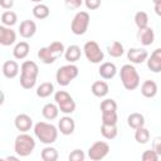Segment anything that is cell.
<instances>
[{
	"label": "cell",
	"instance_id": "obj_1",
	"mask_svg": "<svg viewBox=\"0 0 161 161\" xmlns=\"http://www.w3.org/2000/svg\"><path fill=\"white\" fill-rule=\"evenodd\" d=\"M39 74V67L33 60H25L23 62L20 67V86L24 89H31L35 83Z\"/></svg>",
	"mask_w": 161,
	"mask_h": 161
},
{
	"label": "cell",
	"instance_id": "obj_2",
	"mask_svg": "<svg viewBox=\"0 0 161 161\" xmlns=\"http://www.w3.org/2000/svg\"><path fill=\"white\" fill-rule=\"evenodd\" d=\"M34 135L42 143L52 145L58 138V128L52 123L36 122L34 125Z\"/></svg>",
	"mask_w": 161,
	"mask_h": 161
},
{
	"label": "cell",
	"instance_id": "obj_3",
	"mask_svg": "<svg viewBox=\"0 0 161 161\" xmlns=\"http://www.w3.org/2000/svg\"><path fill=\"white\" fill-rule=\"evenodd\" d=\"M65 48L62 42H53L48 47H43L38 50V58L44 64H53L58 57L64 54Z\"/></svg>",
	"mask_w": 161,
	"mask_h": 161
},
{
	"label": "cell",
	"instance_id": "obj_4",
	"mask_svg": "<svg viewBox=\"0 0 161 161\" xmlns=\"http://www.w3.org/2000/svg\"><path fill=\"white\" fill-rule=\"evenodd\" d=\"M119 78L127 91H135L140 86V74L132 64L122 65L119 70Z\"/></svg>",
	"mask_w": 161,
	"mask_h": 161
},
{
	"label": "cell",
	"instance_id": "obj_5",
	"mask_svg": "<svg viewBox=\"0 0 161 161\" xmlns=\"http://www.w3.org/2000/svg\"><path fill=\"white\" fill-rule=\"evenodd\" d=\"M35 148V140L33 136L28 135L26 132H23L16 136L14 141V151L20 157L29 156Z\"/></svg>",
	"mask_w": 161,
	"mask_h": 161
},
{
	"label": "cell",
	"instance_id": "obj_6",
	"mask_svg": "<svg viewBox=\"0 0 161 161\" xmlns=\"http://www.w3.org/2000/svg\"><path fill=\"white\" fill-rule=\"evenodd\" d=\"M78 67L74 65L73 63H69L67 65H63L60 67L57 73H55V80L59 86L62 87H67L73 79H75L78 77Z\"/></svg>",
	"mask_w": 161,
	"mask_h": 161
},
{
	"label": "cell",
	"instance_id": "obj_7",
	"mask_svg": "<svg viewBox=\"0 0 161 161\" xmlns=\"http://www.w3.org/2000/svg\"><path fill=\"white\" fill-rule=\"evenodd\" d=\"M54 101L59 107V111L64 114H70L75 111V102L72 96L65 91H58L54 93Z\"/></svg>",
	"mask_w": 161,
	"mask_h": 161
},
{
	"label": "cell",
	"instance_id": "obj_8",
	"mask_svg": "<svg viewBox=\"0 0 161 161\" xmlns=\"http://www.w3.org/2000/svg\"><path fill=\"white\" fill-rule=\"evenodd\" d=\"M89 21H91V16L87 11H78L70 23L72 33L74 35H83L88 30Z\"/></svg>",
	"mask_w": 161,
	"mask_h": 161
},
{
	"label": "cell",
	"instance_id": "obj_9",
	"mask_svg": "<svg viewBox=\"0 0 161 161\" xmlns=\"http://www.w3.org/2000/svg\"><path fill=\"white\" fill-rule=\"evenodd\" d=\"M83 52H84V55L87 58L88 62L93 63V64H98L103 60L104 58V54H103V50L101 49V47L98 45L97 42L94 40H89L84 44L83 47Z\"/></svg>",
	"mask_w": 161,
	"mask_h": 161
},
{
	"label": "cell",
	"instance_id": "obj_10",
	"mask_svg": "<svg viewBox=\"0 0 161 161\" xmlns=\"http://www.w3.org/2000/svg\"><path fill=\"white\" fill-rule=\"evenodd\" d=\"M109 152V145L104 141H97L88 148V157L92 161H99L104 158Z\"/></svg>",
	"mask_w": 161,
	"mask_h": 161
},
{
	"label": "cell",
	"instance_id": "obj_11",
	"mask_svg": "<svg viewBox=\"0 0 161 161\" xmlns=\"http://www.w3.org/2000/svg\"><path fill=\"white\" fill-rule=\"evenodd\" d=\"M15 40H16V33L10 26L0 25V44L4 47H9L14 44Z\"/></svg>",
	"mask_w": 161,
	"mask_h": 161
},
{
	"label": "cell",
	"instance_id": "obj_12",
	"mask_svg": "<svg viewBox=\"0 0 161 161\" xmlns=\"http://www.w3.org/2000/svg\"><path fill=\"white\" fill-rule=\"evenodd\" d=\"M127 58L131 63L133 64H141L145 60H147L148 58V53L147 50H145L143 48H131L127 52Z\"/></svg>",
	"mask_w": 161,
	"mask_h": 161
},
{
	"label": "cell",
	"instance_id": "obj_13",
	"mask_svg": "<svg viewBox=\"0 0 161 161\" xmlns=\"http://www.w3.org/2000/svg\"><path fill=\"white\" fill-rule=\"evenodd\" d=\"M35 33H36V24H35V21H33L30 19H26V20H23L20 23V26H19L20 36H23L24 39H30L31 36H34Z\"/></svg>",
	"mask_w": 161,
	"mask_h": 161
},
{
	"label": "cell",
	"instance_id": "obj_14",
	"mask_svg": "<svg viewBox=\"0 0 161 161\" xmlns=\"http://www.w3.org/2000/svg\"><path fill=\"white\" fill-rule=\"evenodd\" d=\"M14 125H15V127H16L18 131H20V132H28L33 127V119L26 113H20V114H18L15 117Z\"/></svg>",
	"mask_w": 161,
	"mask_h": 161
},
{
	"label": "cell",
	"instance_id": "obj_15",
	"mask_svg": "<svg viewBox=\"0 0 161 161\" xmlns=\"http://www.w3.org/2000/svg\"><path fill=\"white\" fill-rule=\"evenodd\" d=\"M58 130L64 136L72 135L74 132V130H75V122H74V119L72 117H69V116L62 117L59 119V122H58Z\"/></svg>",
	"mask_w": 161,
	"mask_h": 161
},
{
	"label": "cell",
	"instance_id": "obj_16",
	"mask_svg": "<svg viewBox=\"0 0 161 161\" xmlns=\"http://www.w3.org/2000/svg\"><path fill=\"white\" fill-rule=\"evenodd\" d=\"M147 68L153 73L161 72V48L155 49L147 58Z\"/></svg>",
	"mask_w": 161,
	"mask_h": 161
},
{
	"label": "cell",
	"instance_id": "obj_17",
	"mask_svg": "<svg viewBox=\"0 0 161 161\" xmlns=\"http://www.w3.org/2000/svg\"><path fill=\"white\" fill-rule=\"evenodd\" d=\"M137 39L138 42L145 45V47H148L153 43L155 40V33H153V29L147 26L145 29H138V33H137Z\"/></svg>",
	"mask_w": 161,
	"mask_h": 161
},
{
	"label": "cell",
	"instance_id": "obj_18",
	"mask_svg": "<svg viewBox=\"0 0 161 161\" xmlns=\"http://www.w3.org/2000/svg\"><path fill=\"white\" fill-rule=\"evenodd\" d=\"M98 73L103 79H112L117 73V67H116L114 63L104 62V63L101 64V67L98 69Z\"/></svg>",
	"mask_w": 161,
	"mask_h": 161
},
{
	"label": "cell",
	"instance_id": "obj_19",
	"mask_svg": "<svg viewBox=\"0 0 161 161\" xmlns=\"http://www.w3.org/2000/svg\"><path fill=\"white\" fill-rule=\"evenodd\" d=\"M3 74L4 77L13 79L19 74V64L15 60H6L3 64Z\"/></svg>",
	"mask_w": 161,
	"mask_h": 161
},
{
	"label": "cell",
	"instance_id": "obj_20",
	"mask_svg": "<svg viewBox=\"0 0 161 161\" xmlns=\"http://www.w3.org/2000/svg\"><path fill=\"white\" fill-rule=\"evenodd\" d=\"M42 114L45 119L48 121H53L58 117L59 114V107L57 103H47L44 104V107L42 108Z\"/></svg>",
	"mask_w": 161,
	"mask_h": 161
},
{
	"label": "cell",
	"instance_id": "obj_21",
	"mask_svg": "<svg viewBox=\"0 0 161 161\" xmlns=\"http://www.w3.org/2000/svg\"><path fill=\"white\" fill-rule=\"evenodd\" d=\"M29 50H30V45L28 42H19L15 47H14V50H13V55L15 59H25L29 54Z\"/></svg>",
	"mask_w": 161,
	"mask_h": 161
},
{
	"label": "cell",
	"instance_id": "obj_22",
	"mask_svg": "<svg viewBox=\"0 0 161 161\" xmlns=\"http://www.w3.org/2000/svg\"><path fill=\"white\" fill-rule=\"evenodd\" d=\"M92 93L98 97V98H102V97H106L109 92V87L107 84V82L104 80H96L93 84H92V88H91Z\"/></svg>",
	"mask_w": 161,
	"mask_h": 161
},
{
	"label": "cell",
	"instance_id": "obj_23",
	"mask_svg": "<svg viewBox=\"0 0 161 161\" xmlns=\"http://www.w3.org/2000/svg\"><path fill=\"white\" fill-rule=\"evenodd\" d=\"M141 93L146 98H153L157 94V84L151 79L145 80L141 86Z\"/></svg>",
	"mask_w": 161,
	"mask_h": 161
},
{
	"label": "cell",
	"instance_id": "obj_24",
	"mask_svg": "<svg viewBox=\"0 0 161 161\" xmlns=\"http://www.w3.org/2000/svg\"><path fill=\"white\" fill-rule=\"evenodd\" d=\"M80 54H82L80 48H79L78 45L73 44V45H69V47L65 49V52H64V58H65L67 62L74 63V62H77V60L80 58Z\"/></svg>",
	"mask_w": 161,
	"mask_h": 161
},
{
	"label": "cell",
	"instance_id": "obj_25",
	"mask_svg": "<svg viewBox=\"0 0 161 161\" xmlns=\"http://www.w3.org/2000/svg\"><path fill=\"white\" fill-rule=\"evenodd\" d=\"M127 123L131 128L137 130V128L145 126V117H143V114H141L138 112H133L127 117Z\"/></svg>",
	"mask_w": 161,
	"mask_h": 161
},
{
	"label": "cell",
	"instance_id": "obj_26",
	"mask_svg": "<svg viewBox=\"0 0 161 161\" xmlns=\"http://www.w3.org/2000/svg\"><path fill=\"white\" fill-rule=\"evenodd\" d=\"M101 133H102V136L106 140H113V138L117 137L118 130H117V126L116 125H106V123H102V126H101Z\"/></svg>",
	"mask_w": 161,
	"mask_h": 161
},
{
	"label": "cell",
	"instance_id": "obj_27",
	"mask_svg": "<svg viewBox=\"0 0 161 161\" xmlns=\"http://www.w3.org/2000/svg\"><path fill=\"white\" fill-rule=\"evenodd\" d=\"M40 157L43 161H57L59 157V153H58L57 148H54L52 146H47L42 150Z\"/></svg>",
	"mask_w": 161,
	"mask_h": 161
},
{
	"label": "cell",
	"instance_id": "obj_28",
	"mask_svg": "<svg viewBox=\"0 0 161 161\" xmlns=\"http://www.w3.org/2000/svg\"><path fill=\"white\" fill-rule=\"evenodd\" d=\"M50 14V10L49 8L45 5V4H36L34 8H33V15L34 18L39 19V20H43V19H47Z\"/></svg>",
	"mask_w": 161,
	"mask_h": 161
},
{
	"label": "cell",
	"instance_id": "obj_29",
	"mask_svg": "<svg viewBox=\"0 0 161 161\" xmlns=\"http://www.w3.org/2000/svg\"><path fill=\"white\" fill-rule=\"evenodd\" d=\"M54 92V86L50 82H44L36 88V96L40 98H47Z\"/></svg>",
	"mask_w": 161,
	"mask_h": 161
},
{
	"label": "cell",
	"instance_id": "obj_30",
	"mask_svg": "<svg viewBox=\"0 0 161 161\" xmlns=\"http://www.w3.org/2000/svg\"><path fill=\"white\" fill-rule=\"evenodd\" d=\"M107 50H108V54H109L111 57H113V58H119V57H122L123 53H125L123 45H122L119 42H117V40L112 42V43L107 47Z\"/></svg>",
	"mask_w": 161,
	"mask_h": 161
},
{
	"label": "cell",
	"instance_id": "obj_31",
	"mask_svg": "<svg viewBox=\"0 0 161 161\" xmlns=\"http://www.w3.org/2000/svg\"><path fill=\"white\" fill-rule=\"evenodd\" d=\"M135 140H136V142L140 143V145L147 143L148 140H150V131H148L147 128H145L143 126L140 127V128H137L136 132H135Z\"/></svg>",
	"mask_w": 161,
	"mask_h": 161
},
{
	"label": "cell",
	"instance_id": "obj_32",
	"mask_svg": "<svg viewBox=\"0 0 161 161\" xmlns=\"http://www.w3.org/2000/svg\"><path fill=\"white\" fill-rule=\"evenodd\" d=\"M133 20L138 29H145L148 26V15L146 11H137L135 14Z\"/></svg>",
	"mask_w": 161,
	"mask_h": 161
},
{
	"label": "cell",
	"instance_id": "obj_33",
	"mask_svg": "<svg viewBox=\"0 0 161 161\" xmlns=\"http://www.w3.org/2000/svg\"><path fill=\"white\" fill-rule=\"evenodd\" d=\"M16 20H18V16L11 10L4 11L1 14V24L5 25V26H13L14 24H16Z\"/></svg>",
	"mask_w": 161,
	"mask_h": 161
},
{
	"label": "cell",
	"instance_id": "obj_34",
	"mask_svg": "<svg viewBox=\"0 0 161 161\" xmlns=\"http://www.w3.org/2000/svg\"><path fill=\"white\" fill-rule=\"evenodd\" d=\"M117 121H118L117 111L102 112V123H106V125H117Z\"/></svg>",
	"mask_w": 161,
	"mask_h": 161
},
{
	"label": "cell",
	"instance_id": "obj_35",
	"mask_svg": "<svg viewBox=\"0 0 161 161\" xmlns=\"http://www.w3.org/2000/svg\"><path fill=\"white\" fill-rule=\"evenodd\" d=\"M117 111V103L112 98H107L101 102V112H112Z\"/></svg>",
	"mask_w": 161,
	"mask_h": 161
},
{
	"label": "cell",
	"instance_id": "obj_36",
	"mask_svg": "<svg viewBox=\"0 0 161 161\" xmlns=\"http://www.w3.org/2000/svg\"><path fill=\"white\" fill-rule=\"evenodd\" d=\"M68 158H69V161H84L86 155L80 148H75L69 153Z\"/></svg>",
	"mask_w": 161,
	"mask_h": 161
},
{
	"label": "cell",
	"instance_id": "obj_37",
	"mask_svg": "<svg viewBox=\"0 0 161 161\" xmlns=\"http://www.w3.org/2000/svg\"><path fill=\"white\" fill-rule=\"evenodd\" d=\"M142 160L143 161H157L158 160V153L152 148V150H146L143 153H142Z\"/></svg>",
	"mask_w": 161,
	"mask_h": 161
},
{
	"label": "cell",
	"instance_id": "obj_38",
	"mask_svg": "<svg viewBox=\"0 0 161 161\" xmlns=\"http://www.w3.org/2000/svg\"><path fill=\"white\" fill-rule=\"evenodd\" d=\"M64 4L68 9H78L82 6L83 0H64Z\"/></svg>",
	"mask_w": 161,
	"mask_h": 161
},
{
	"label": "cell",
	"instance_id": "obj_39",
	"mask_svg": "<svg viewBox=\"0 0 161 161\" xmlns=\"http://www.w3.org/2000/svg\"><path fill=\"white\" fill-rule=\"evenodd\" d=\"M84 4L87 9L89 10H96L101 6V0H84Z\"/></svg>",
	"mask_w": 161,
	"mask_h": 161
},
{
	"label": "cell",
	"instance_id": "obj_40",
	"mask_svg": "<svg viewBox=\"0 0 161 161\" xmlns=\"http://www.w3.org/2000/svg\"><path fill=\"white\" fill-rule=\"evenodd\" d=\"M152 148L161 156V137H155L152 141Z\"/></svg>",
	"mask_w": 161,
	"mask_h": 161
},
{
	"label": "cell",
	"instance_id": "obj_41",
	"mask_svg": "<svg viewBox=\"0 0 161 161\" xmlns=\"http://www.w3.org/2000/svg\"><path fill=\"white\" fill-rule=\"evenodd\" d=\"M14 5V0H0V6L3 9H11Z\"/></svg>",
	"mask_w": 161,
	"mask_h": 161
},
{
	"label": "cell",
	"instance_id": "obj_42",
	"mask_svg": "<svg viewBox=\"0 0 161 161\" xmlns=\"http://www.w3.org/2000/svg\"><path fill=\"white\" fill-rule=\"evenodd\" d=\"M155 13H156L158 16H161V1H158V3L155 4Z\"/></svg>",
	"mask_w": 161,
	"mask_h": 161
},
{
	"label": "cell",
	"instance_id": "obj_43",
	"mask_svg": "<svg viewBox=\"0 0 161 161\" xmlns=\"http://www.w3.org/2000/svg\"><path fill=\"white\" fill-rule=\"evenodd\" d=\"M30 1H33V3H38V4H40L43 0H30Z\"/></svg>",
	"mask_w": 161,
	"mask_h": 161
},
{
	"label": "cell",
	"instance_id": "obj_44",
	"mask_svg": "<svg viewBox=\"0 0 161 161\" xmlns=\"http://www.w3.org/2000/svg\"><path fill=\"white\" fill-rule=\"evenodd\" d=\"M153 1V4H156V3H158V1H161V0H152Z\"/></svg>",
	"mask_w": 161,
	"mask_h": 161
}]
</instances>
